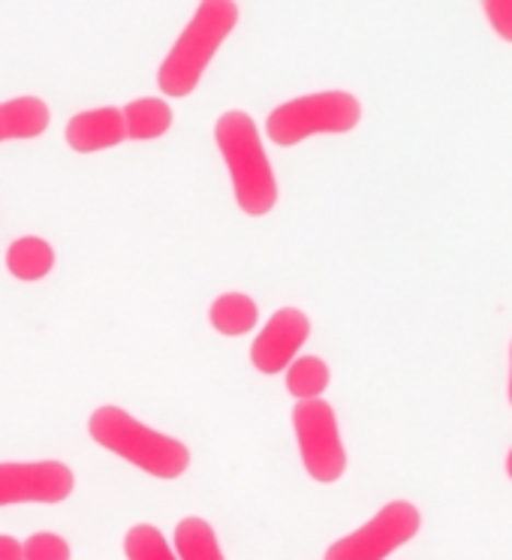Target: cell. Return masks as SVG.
<instances>
[{"mask_svg":"<svg viewBox=\"0 0 512 560\" xmlns=\"http://www.w3.org/2000/svg\"><path fill=\"white\" fill-rule=\"evenodd\" d=\"M75 474L63 462L0 464V506L19 503H63L73 494Z\"/></svg>","mask_w":512,"mask_h":560,"instance_id":"cell-7","label":"cell"},{"mask_svg":"<svg viewBox=\"0 0 512 560\" xmlns=\"http://www.w3.org/2000/svg\"><path fill=\"white\" fill-rule=\"evenodd\" d=\"M124 130L127 139L133 142H154L160 136H166L172 130V106L160 97H142L127 103L121 109Z\"/></svg>","mask_w":512,"mask_h":560,"instance_id":"cell-11","label":"cell"},{"mask_svg":"<svg viewBox=\"0 0 512 560\" xmlns=\"http://www.w3.org/2000/svg\"><path fill=\"white\" fill-rule=\"evenodd\" d=\"M88 434L97 446L109 450L112 455L130 462L139 470H146L154 479L172 482L187 474V467H190V450L182 440L139 422L136 416L115 404H103L88 416Z\"/></svg>","mask_w":512,"mask_h":560,"instance_id":"cell-2","label":"cell"},{"mask_svg":"<svg viewBox=\"0 0 512 560\" xmlns=\"http://www.w3.org/2000/svg\"><path fill=\"white\" fill-rule=\"evenodd\" d=\"M0 560H22V542L15 536L0 534Z\"/></svg>","mask_w":512,"mask_h":560,"instance_id":"cell-19","label":"cell"},{"mask_svg":"<svg viewBox=\"0 0 512 560\" xmlns=\"http://www.w3.org/2000/svg\"><path fill=\"white\" fill-rule=\"evenodd\" d=\"M124 555L127 560H178L175 551L166 542V536L160 534L154 524H133L127 536H124Z\"/></svg>","mask_w":512,"mask_h":560,"instance_id":"cell-16","label":"cell"},{"mask_svg":"<svg viewBox=\"0 0 512 560\" xmlns=\"http://www.w3.org/2000/svg\"><path fill=\"white\" fill-rule=\"evenodd\" d=\"M256 319H259V307L251 295L244 293H223L208 307V323L223 338L251 335L256 329Z\"/></svg>","mask_w":512,"mask_h":560,"instance_id":"cell-13","label":"cell"},{"mask_svg":"<svg viewBox=\"0 0 512 560\" xmlns=\"http://www.w3.org/2000/svg\"><path fill=\"white\" fill-rule=\"evenodd\" d=\"M235 25H238V3H232V0H206V3H199L194 19L182 31V37L175 39L170 55L160 63V91L175 100L190 97L202 82L211 58L218 55L220 46L235 31Z\"/></svg>","mask_w":512,"mask_h":560,"instance_id":"cell-3","label":"cell"},{"mask_svg":"<svg viewBox=\"0 0 512 560\" xmlns=\"http://www.w3.org/2000/svg\"><path fill=\"white\" fill-rule=\"evenodd\" d=\"M362 124V103L350 91H317L281 103L271 109L266 121L269 142L278 148L302 145L311 136H344L353 133Z\"/></svg>","mask_w":512,"mask_h":560,"instance_id":"cell-4","label":"cell"},{"mask_svg":"<svg viewBox=\"0 0 512 560\" xmlns=\"http://www.w3.org/2000/svg\"><path fill=\"white\" fill-rule=\"evenodd\" d=\"M507 476H510V482H512V446L510 452H507Z\"/></svg>","mask_w":512,"mask_h":560,"instance_id":"cell-21","label":"cell"},{"mask_svg":"<svg viewBox=\"0 0 512 560\" xmlns=\"http://www.w3.org/2000/svg\"><path fill=\"white\" fill-rule=\"evenodd\" d=\"M331 371L319 355H302L287 368V392L299 401H314L329 389Z\"/></svg>","mask_w":512,"mask_h":560,"instance_id":"cell-15","label":"cell"},{"mask_svg":"<svg viewBox=\"0 0 512 560\" xmlns=\"http://www.w3.org/2000/svg\"><path fill=\"white\" fill-rule=\"evenodd\" d=\"M49 103L39 97H13L0 103V142L10 139H37L49 130Z\"/></svg>","mask_w":512,"mask_h":560,"instance_id":"cell-10","label":"cell"},{"mask_svg":"<svg viewBox=\"0 0 512 560\" xmlns=\"http://www.w3.org/2000/svg\"><path fill=\"white\" fill-rule=\"evenodd\" d=\"M55 259H58L55 247L39 235H22L7 247V271L15 280H25V283H34V280L51 275Z\"/></svg>","mask_w":512,"mask_h":560,"instance_id":"cell-12","label":"cell"},{"mask_svg":"<svg viewBox=\"0 0 512 560\" xmlns=\"http://www.w3.org/2000/svg\"><path fill=\"white\" fill-rule=\"evenodd\" d=\"M22 560H73V551L63 536L43 530L22 542Z\"/></svg>","mask_w":512,"mask_h":560,"instance_id":"cell-17","label":"cell"},{"mask_svg":"<svg viewBox=\"0 0 512 560\" xmlns=\"http://www.w3.org/2000/svg\"><path fill=\"white\" fill-rule=\"evenodd\" d=\"M175 558L178 560H226L223 548L214 534V527L199 518V515H187L175 527Z\"/></svg>","mask_w":512,"mask_h":560,"instance_id":"cell-14","label":"cell"},{"mask_svg":"<svg viewBox=\"0 0 512 560\" xmlns=\"http://www.w3.org/2000/svg\"><path fill=\"white\" fill-rule=\"evenodd\" d=\"M507 398H510V407H512V343H510V383H507Z\"/></svg>","mask_w":512,"mask_h":560,"instance_id":"cell-20","label":"cell"},{"mask_svg":"<svg viewBox=\"0 0 512 560\" xmlns=\"http://www.w3.org/2000/svg\"><path fill=\"white\" fill-rule=\"evenodd\" d=\"M311 338V319L302 307H281L263 326L251 347V362L259 374H281L295 362V353Z\"/></svg>","mask_w":512,"mask_h":560,"instance_id":"cell-8","label":"cell"},{"mask_svg":"<svg viewBox=\"0 0 512 560\" xmlns=\"http://www.w3.org/2000/svg\"><path fill=\"white\" fill-rule=\"evenodd\" d=\"M293 431L307 476L319 486H335L347 474V450L331 404L323 398L295 404Z\"/></svg>","mask_w":512,"mask_h":560,"instance_id":"cell-5","label":"cell"},{"mask_svg":"<svg viewBox=\"0 0 512 560\" xmlns=\"http://www.w3.org/2000/svg\"><path fill=\"white\" fill-rule=\"evenodd\" d=\"M422 527V512L410 500H389L383 510L368 518L359 530L335 539L323 560H386L392 551L407 546Z\"/></svg>","mask_w":512,"mask_h":560,"instance_id":"cell-6","label":"cell"},{"mask_svg":"<svg viewBox=\"0 0 512 560\" xmlns=\"http://www.w3.org/2000/svg\"><path fill=\"white\" fill-rule=\"evenodd\" d=\"M214 145L232 178L235 206L247 218H266L278 206V178L263 148L256 121L244 109H230L214 121Z\"/></svg>","mask_w":512,"mask_h":560,"instance_id":"cell-1","label":"cell"},{"mask_svg":"<svg viewBox=\"0 0 512 560\" xmlns=\"http://www.w3.org/2000/svg\"><path fill=\"white\" fill-rule=\"evenodd\" d=\"M482 13H486L488 27H491L503 43H510L512 46V0H491V3H482Z\"/></svg>","mask_w":512,"mask_h":560,"instance_id":"cell-18","label":"cell"},{"mask_svg":"<svg viewBox=\"0 0 512 560\" xmlns=\"http://www.w3.org/2000/svg\"><path fill=\"white\" fill-rule=\"evenodd\" d=\"M63 139L75 154H97L118 148L127 139L124 115L118 106H100V109L75 112L63 127Z\"/></svg>","mask_w":512,"mask_h":560,"instance_id":"cell-9","label":"cell"}]
</instances>
